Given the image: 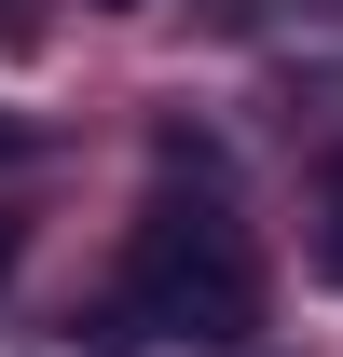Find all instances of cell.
Returning a JSON list of instances; mask_svg holds the SVG:
<instances>
[{"mask_svg":"<svg viewBox=\"0 0 343 357\" xmlns=\"http://www.w3.org/2000/svg\"><path fill=\"white\" fill-rule=\"evenodd\" d=\"M316 275L343 289V178H330V220H316Z\"/></svg>","mask_w":343,"mask_h":357,"instance_id":"obj_2","label":"cell"},{"mask_svg":"<svg viewBox=\"0 0 343 357\" xmlns=\"http://www.w3.org/2000/svg\"><path fill=\"white\" fill-rule=\"evenodd\" d=\"M0 275H14V220H0Z\"/></svg>","mask_w":343,"mask_h":357,"instance_id":"obj_4","label":"cell"},{"mask_svg":"<svg viewBox=\"0 0 343 357\" xmlns=\"http://www.w3.org/2000/svg\"><path fill=\"white\" fill-rule=\"evenodd\" d=\"M14 151H42V124H28V110H0V165H14Z\"/></svg>","mask_w":343,"mask_h":357,"instance_id":"obj_3","label":"cell"},{"mask_svg":"<svg viewBox=\"0 0 343 357\" xmlns=\"http://www.w3.org/2000/svg\"><path fill=\"white\" fill-rule=\"evenodd\" d=\"M0 42H14V14H0Z\"/></svg>","mask_w":343,"mask_h":357,"instance_id":"obj_5","label":"cell"},{"mask_svg":"<svg viewBox=\"0 0 343 357\" xmlns=\"http://www.w3.org/2000/svg\"><path fill=\"white\" fill-rule=\"evenodd\" d=\"M124 303H137V330H165V344H247L261 330V248H247V220L220 206V192H165L151 220H137V248H124Z\"/></svg>","mask_w":343,"mask_h":357,"instance_id":"obj_1","label":"cell"}]
</instances>
